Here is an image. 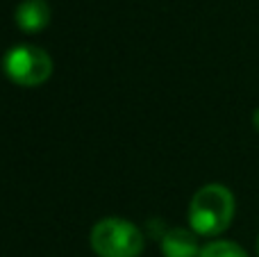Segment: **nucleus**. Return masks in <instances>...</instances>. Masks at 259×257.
Wrapping results in <instances>:
<instances>
[{"label":"nucleus","instance_id":"obj_1","mask_svg":"<svg viewBox=\"0 0 259 257\" xmlns=\"http://www.w3.org/2000/svg\"><path fill=\"white\" fill-rule=\"evenodd\" d=\"M234 196L223 185H205L193 194L189 205V226L198 237H219L234 219Z\"/></svg>","mask_w":259,"mask_h":257},{"label":"nucleus","instance_id":"obj_2","mask_svg":"<svg viewBox=\"0 0 259 257\" xmlns=\"http://www.w3.org/2000/svg\"><path fill=\"white\" fill-rule=\"evenodd\" d=\"M91 248L98 257H139L143 250V232L127 219H103L91 230Z\"/></svg>","mask_w":259,"mask_h":257},{"label":"nucleus","instance_id":"obj_3","mask_svg":"<svg viewBox=\"0 0 259 257\" xmlns=\"http://www.w3.org/2000/svg\"><path fill=\"white\" fill-rule=\"evenodd\" d=\"M3 71L18 87H39L53 75V59L39 46L18 44L5 53Z\"/></svg>","mask_w":259,"mask_h":257},{"label":"nucleus","instance_id":"obj_4","mask_svg":"<svg viewBox=\"0 0 259 257\" xmlns=\"http://www.w3.org/2000/svg\"><path fill=\"white\" fill-rule=\"evenodd\" d=\"M161 253L164 257H198L200 246H198V235L187 228H168L161 237Z\"/></svg>","mask_w":259,"mask_h":257},{"label":"nucleus","instance_id":"obj_5","mask_svg":"<svg viewBox=\"0 0 259 257\" xmlns=\"http://www.w3.org/2000/svg\"><path fill=\"white\" fill-rule=\"evenodd\" d=\"M14 21L27 34L41 32L50 23V5L46 0H23L14 12Z\"/></svg>","mask_w":259,"mask_h":257},{"label":"nucleus","instance_id":"obj_6","mask_svg":"<svg viewBox=\"0 0 259 257\" xmlns=\"http://www.w3.org/2000/svg\"><path fill=\"white\" fill-rule=\"evenodd\" d=\"M198 257H248V253L239 244H234V241L216 239V241H209L207 246H202Z\"/></svg>","mask_w":259,"mask_h":257},{"label":"nucleus","instance_id":"obj_7","mask_svg":"<svg viewBox=\"0 0 259 257\" xmlns=\"http://www.w3.org/2000/svg\"><path fill=\"white\" fill-rule=\"evenodd\" d=\"M252 125H255V130L259 132V107L255 109V114H252Z\"/></svg>","mask_w":259,"mask_h":257},{"label":"nucleus","instance_id":"obj_8","mask_svg":"<svg viewBox=\"0 0 259 257\" xmlns=\"http://www.w3.org/2000/svg\"><path fill=\"white\" fill-rule=\"evenodd\" d=\"M257 255H259V239H257Z\"/></svg>","mask_w":259,"mask_h":257}]
</instances>
